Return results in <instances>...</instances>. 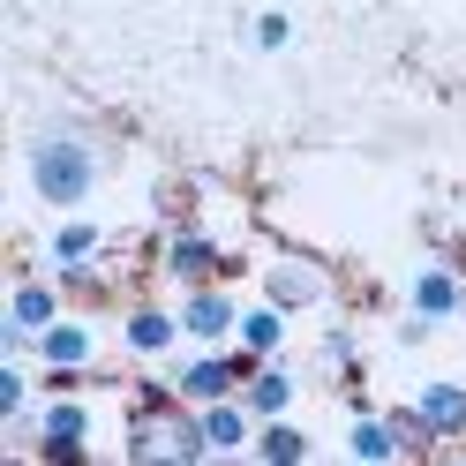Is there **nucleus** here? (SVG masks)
<instances>
[{
  "mask_svg": "<svg viewBox=\"0 0 466 466\" xmlns=\"http://www.w3.org/2000/svg\"><path fill=\"white\" fill-rule=\"evenodd\" d=\"M23 166H31V196L46 211H83L98 196V181H106V151H98V136L83 121H38Z\"/></svg>",
  "mask_w": 466,
  "mask_h": 466,
  "instance_id": "1",
  "label": "nucleus"
},
{
  "mask_svg": "<svg viewBox=\"0 0 466 466\" xmlns=\"http://www.w3.org/2000/svg\"><path fill=\"white\" fill-rule=\"evenodd\" d=\"M121 451L128 459H181V466H196V459H211V436H203V414L188 399L181 406H136L128 429H121Z\"/></svg>",
  "mask_w": 466,
  "mask_h": 466,
  "instance_id": "2",
  "label": "nucleus"
},
{
  "mask_svg": "<svg viewBox=\"0 0 466 466\" xmlns=\"http://www.w3.org/2000/svg\"><path fill=\"white\" fill-rule=\"evenodd\" d=\"M158 271L188 294V286H211V279L233 271V248H226L203 218H173V226L158 233Z\"/></svg>",
  "mask_w": 466,
  "mask_h": 466,
  "instance_id": "3",
  "label": "nucleus"
},
{
  "mask_svg": "<svg viewBox=\"0 0 466 466\" xmlns=\"http://www.w3.org/2000/svg\"><path fill=\"white\" fill-rule=\"evenodd\" d=\"M31 451L46 466H68V459H91L98 451V414H91V399H76V391H53L38 414H31Z\"/></svg>",
  "mask_w": 466,
  "mask_h": 466,
  "instance_id": "4",
  "label": "nucleus"
},
{
  "mask_svg": "<svg viewBox=\"0 0 466 466\" xmlns=\"http://www.w3.org/2000/svg\"><path fill=\"white\" fill-rule=\"evenodd\" d=\"M256 294L279 301L286 316H316V309H331V264H316L301 248H279L271 264L256 271Z\"/></svg>",
  "mask_w": 466,
  "mask_h": 466,
  "instance_id": "5",
  "label": "nucleus"
},
{
  "mask_svg": "<svg viewBox=\"0 0 466 466\" xmlns=\"http://www.w3.org/2000/svg\"><path fill=\"white\" fill-rule=\"evenodd\" d=\"M248 369H256L248 346H203V354H181V361H173V391H181L188 406H211V399H233V391H241Z\"/></svg>",
  "mask_w": 466,
  "mask_h": 466,
  "instance_id": "6",
  "label": "nucleus"
},
{
  "mask_svg": "<svg viewBox=\"0 0 466 466\" xmlns=\"http://www.w3.org/2000/svg\"><path fill=\"white\" fill-rule=\"evenodd\" d=\"M38 361H46V376H53V391H68V384H83V376L98 369V324L91 316H53V324L38 331Z\"/></svg>",
  "mask_w": 466,
  "mask_h": 466,
  "instance_id": "7",
  "label": "nucleus"
},
{
  "mask_svg": "<svg viewBox=\"0 0 466 466\" xmlns=\"http://www.w3.org/2000/svg\"><path fill=\"white\" fill-rule=\"evenodd\" d=\"M181 301H128L121 309V354L128 361H173L181 346Z\"/></svg>",
  "mask_w": 466,
  "mask_h": 466,
  "instance_id": "8",
  "label": "nucleus"
},
{
  "mask_svg": "<svg viewBox=\"0 0 466 466\" xmlns=\"http://www.w3.org/2000/svg\"><path fill=\"white\" fill-rule=\"evenodd\" d=\"M233 324H241V294H226V279L188 286V294H181V331H188V346H226Z\"/></svg>",
  "mask_w": 466,
  "mask_h": 466,
  "instance_id": "9",
  "label": "nucleus"
},
{
  "mask_svg": "<svg viewBox=\"0 0 466 466\" xmlns=\"http://www.w3.org/2000/svg\"><path fill=\"white\" fill-rule=\"evenodd\" d=\"M406 309H421V316H436V324H459L466 316V271L459 264H421L414 279H406Z\"/></svg>",
  "mask_w": 466,
  "mask_h": 466,
  "instance_id": "10",
  "label": "nucleus"
},
{
  "mask_svg": "<svg viewBox=\"0 0 466 466\" xmlns=\"http://www.w3.org/2000/svg\"><path fill=\"white\" fill-rule=\"evenodd\" d=\"M241 399H248V414H256V421L294 414V406H301V376L286 369V354H279V361H256V369H248V384H241Z\"/></svg>",
  "mask_w": 466,
  "mask_h": 466,
  "instance_id": "11",
  "label": "nucleus"
},
{
  "mask_svg": "<svg viewBox=\"0 0 466 466\" xmlns=\"http://www.w3.org/2000/svg\"><path fill=\"white\" fill-rule=\"evenodd\" d=\"M98 256H106V226L83 211H61V226L46 233V264L68 271V264H98Z\"/></svg>",
  "mask_w": 466,
  "mask_h": 466,
  "instance_id": "12",
  "label": "nucleus"
},
{
  "mask_svg": "<svg viewBox=\"0 0 466 466\" xmlns=\"http://www.w3.org/2000/svg\"><path fill=\"white\" fill-rule=\"evenodd\" d=\"M286 331H294V316H286L279 301H264V294L241 301V324H233V339H241L256 361H279V354H286Z\"/></svg>",
  "mask_w": 466,
  "mask_h": 466,
  "instance_id": "13",
  "label": "nucleus"
},
{
  "mask_svg": "<svg viewBox=\"0 0 466 466\" xmlns=\"http://www.w3.org/2000/svg\"><path fill=\"white\" fill-rule=\"evenodd\" d=\"M414 406H421V421L444 436V444H466V384L429 376V384H414Z\"/></svg>",
  "mask_w": 466,
  "mask_h": 466,
  "instance_id": "14",
  "label": "nucleus"
},
{
  "mask_svg": "<svg viewBox=\"0 0 466 466\" xmlns=\"http://www.w3.org/2000/svg\"><path fill=\"white\" fill-rule=\"evenodd\" d=\"M61 301H68V294H61V279H31V271H23V279L8 286V324L38 339L53 316H61Z\"/></svg>",
  "mask_w": 466,
  "mask_h": 466,
  "instance_id": "15",
  "label": "nucleus"
},
{
  "mask_svg": "<svg viewBox=\"0 0 466 466\" xmlns=\"http://www.w3.org/2000/svg\"><path fill=\"white\" fill-rule=\"evenodd\" d=\"M196 414H203V436H211V459L256 444V414H248V399H241V391H233V399H211V406H196Z\"/></svg>",
  "mask_w": 466,
  "mask_h": 466,
  "instance_id": "16",
  "label": "nucleus"
},
{
  "mask_svg": "<svg viewBox=\"0 0 466 466\" xmlns=\"http://www.w3.org/2000/svg\"><path fill=\"white\" fill-rule=\"evenodd\" d=\"M346 459H406L384 406H369V399L354 406V421H346Z\"/></svg>",
  "mask_w": 466,
  "mask_h": 466,
  "instance_id": "17",
  "label": "nucleus"
},
{
  "mask_svg": "<svg viewBox=\"0 0 466 466\" xmlns=\"http://www.w3.org/2000/svg\"><path fill=\"white\" fill-rule=\"evenodd\" d=\"M256 459H271V466H294V459H309L316 444H309V429L294 421V414H271V421H256V444H248Z\"/></svg>",
  "mask_w": 466,
  "mask_h": 466,
  "instance_id": "18",
  "label": "nucleus"
},
{
  "mask_svg": "<svg viewBox=\"0 0 466 466\" xmlns=\"http://www.w3.org/2000/svg\"><path fill=\"white\" fill-rule=\"evenodd\" d=\"M316 369L324 376H339V384H361V346H354V331H324V346H316Z\"/></svg>",
  "mask_w": 466,
  "mask_h": 466,
  "instance_id": "19",
  "label": "nucleus"
},
{
  "mask_svg": "<svg viewBox=\"0 0 466 466\" xmlns=\"http://www.w3.org/2000/svg\"><path fill=\"white\" fill-rule=\"evenodd\" d=\"M8 421H31V361L8 354V369H0V429Z\"/></svg>",
  "mask_w": 466,
  "mask_h": 466,
  "instance_id": "20",
  "label": "nucleus"
},
{
  "mask_svg": "<svg viewBox=\"0 0 466 466\" xmlns=\"http://www.w3.org/2000/svg\"><path fill=\"white\" fill-rule=\"evenodd\" d=\"M384 414H391V429H399V451H406V459H414V451H436V444H444V436H436V429L421 421V406H414V399H406V406H384Z\"/></svg>",
  "mask_w": 466,
  "mask_h": 466,
  "instance_id": "21",
  "label": "nucleus"
},
{
  "mask_svg": "<svg viewBox=\"0 0 466 466\" xmlns=\"http://www.w3.org/2000/svg\"><path fill=\"white\" fill-rule=\"evenodd\" d=\"M256 46H264V53H286V46H294V23H286L279 8H271V15H256Z\"/></svg>",
  "mask_w": 466,
  "mask_h": 466,
  "instance_id": "22",
  "label": "nucleus"
},
{
  "mask_svg": "<svg viewBox=\"0 0 466 466\" xmlns=\"http://www.w3.org/2000/svg\"><path fill=\"white\" fill-rule=\"evenodd\" d=\"M459 324H466V316H459Z\"/></svg>",
  "mask_w": 466,
  "mask_h": 466,
  "instance_id": "23",
  "label": "nucleus"
}]
</instances>
